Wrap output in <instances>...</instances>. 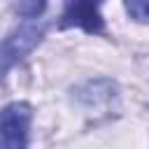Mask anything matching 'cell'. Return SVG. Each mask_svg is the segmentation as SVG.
Instances as JSON below:
<instances>
[{
  "instance_id": "8992f818",
  "label": "cell",
  "mask_w": 149,
  "mask_h": 149,
  "mask_svg": "<svg viewBox=\"0 0 149 149\" xmlns=\"http://www.w3.org/2000/svg\"><path fill=\"white\" fill-rule=\"evenodd\" d=\"M126 12L130 14V19L147 23L149 21V0H123Z\"/></svg>"
},
{
  "instance_id": "7a4b0ae2",
  "label": "cell",
  "mask_w": 149,
  "mask_h": 149,
  "mask_svg": "<svg viewBox=\"0 0 149 149\" xmlns=\"http://www.w3.org/2000/svg\"><path fill=\"white\" fill-rule=\"evenodd\" d=\"M42 35H44V28L35 23H23L16 30H12L0 44V72H7L12 65L26 58L42 42Z\"/></svg>"
},
{
  "instance_id": "277c9868",
  "label": "cell",
  "mask_w": 149,
  "mask_h": 149,
  "mask_svg": "<svg viewBox=\"0 0 149 149\" xmlns=\"http://www.w3.org/2000/svg\"><path fill=\"white\" fill-rule=\"evenodd\" d=\"M98 88H100V79H98V81H88L84 88H79L77 98H79V100H81L88 109H95V107H107V105L116 98V86L107 88L105 93H100Z\"/></svg>"
},
{
  "instance_id": "5b68a950",
  "label": "cell",
  "mask_w": 149,
  "mask_h": 149,
  "mask_svg": "<svg viewBox=\"0 0 149 149\" xmlns=\"http://www.w3.org/2000/svg\"><path fill=\"white\" fill-rule=\"evenodd\" d=\"M44 7H47V0H19L16 12L23 19H37L44 12Z\"/></svg>"
},
{
  "instance_id": "6da1fadb",
  "label": "cell",
  "mask_w": 149,
  "mask_h": 149,
  "mask_svg": "<svg viewBox=\"0 0 149 149\" xmlns=\"http://www.w3.org/2000/svg\"><path fill=\"white\" fill-rule=\"evenodd\" d=\"M33 107L23 100L0 109V149H28Z\"/></svg>"
},
{
  "instance_id": "3957f363",
  "label": "cell",
  "mask_w": 149,
  "mask_h": 149,
  "mask_svg": "<svg viewBox=\"0 0 149 149\" xmlns=\"http://www.w3.org/2000/svg\"><path fill=\"white\" fill-rule=\"evenodd\" d=\"M102 0H65L61 14V28H81L86 33H102L100 16Z\"/></svg>"
}]
</instances>
